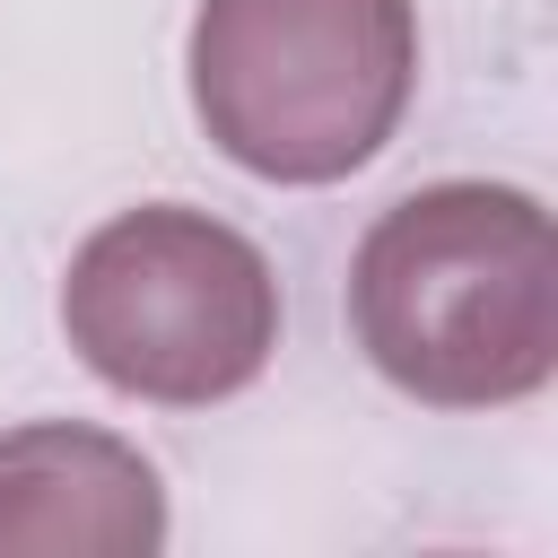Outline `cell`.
I'll list each match as a JSON object with an SVG mask.
<instances>
[{
    "instance_id": "obj_1",
    "label": "cell",
    "mask_w": 558,
    "mask_h": 558,
    "mask_svg": "<svg viewBox=\"0 0 558 558\" xmlns=\"http://www.w3.org/2000/svg\"><path fill=\"white\" fill-rule=\"evenodd\" d=\"M366 366L427 410H506L558 375V227L523 183L401 192L349 262Z\"/></svg>"
},
{
    "instance_id": "obj_2",
    "label": "cell",
    "mask_w": 558,
    "mask_h": 558,
    "mask_svg": "<svg viewBox=\"0 0 558 558\" xmlns=\"http://www.w3.org/2000/svg\"><path fill=\"white\" fill-rule=\"evenodd\" d=\"M192 113L262 183H340L410 113L418 9L410 0H201Z\"/></svg>"
},
{
    "instance_id": "obj_3",
    "label": "cell",
    "mask_w": 558,
    "mask_h": 558,
    "mask_svg": "<svg viewBox=\"0 0 558 558\" xmlns=\"http://www.w3.org/2000/svg\"><path fill=\"white\" fill-rule=\"evenodd\" d=\"M61 331L96 384L157 410H209L262 384L279 349V279L244 227L192 201H140L70 253Z\"/></svg>"
},
{
    "instance_id": "obj_4",
    "label": "cell",
    "mask_w": 558,
    "mask_h": 558,
    "mask_svg": "<svg viewBox=\"0 0 558 558\" xmlns=\"http://www.w3.org/2000/svg\"><path fill=\"white\" fill-rule=\"evenodd\" d=\"M166 541L157 462L78 418L0 436V558H148Z\"/></svg>"
}]
</instances>
